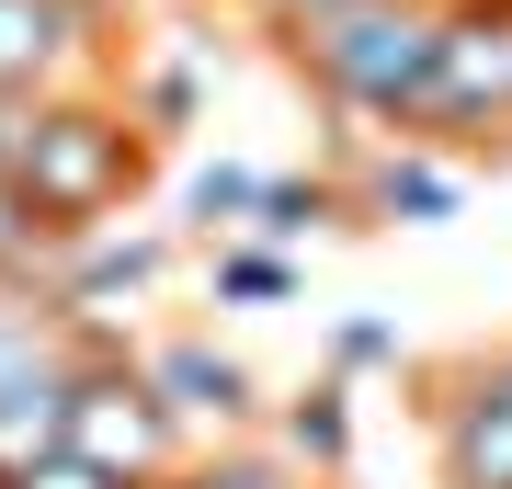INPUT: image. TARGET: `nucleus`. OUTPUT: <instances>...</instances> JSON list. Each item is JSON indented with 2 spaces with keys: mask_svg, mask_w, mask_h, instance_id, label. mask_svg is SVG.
I'll return each mask as SVG.
<instances>
[{
  "mask_svg": "<svg viewBox=\"0 0 512 489\" xmlns=\"http://www.w3.org/2000/svg\"><path fill=\"white\" fill-rule=\"evenodd\" d=\"M12 489H126V478H103L92 455H69V444H57V455H35V467H23Z\"/></svg>",
  "mask_w": 512,
  "mask_h": 489,
  "instance_id": "nucleus-16",
  "label": "nucleus"
},
{
  "mask_svg": "<svg viewBox=\"0 0 512 489\" xmlns=\"http://www.w3.org/2000/svg\"><path fill=\"white\" fill-rule=\"evenodd\" d=\"M308 91L353 126H387L410 137L421 126V91H433V46H444V0H342L330 23L285 35Z\"/></svg>",
  "mask_w": 512,
  "mask_h": 489,
  "instance_id": "nucleus-2",
  "label": "nucleus"
},
{
  "mask_svg": "<svg viewBox=\"0 0 512 489\" xmlns=\"http://www.w3.org/2000/svg\"><path fill=\"white\" fill-rule=\"evenodd\" d=\"M148 489H217V478H205V467H171V478H148Z\"/></svg>",
  "mask_w": 512,
  "mask_h": 489,
  "instance_id": "nucleus-18",
  "label": "nucleus"
},
{
  "mask_svg": "<svg viewBox=\"0 0 512 489\" xmlns=\"http://www.w3.org/2000/svg\"><path fill=\"white\" fill-rule=\"evenodd\" d=\"M69 364H80V353H69V330H57L35 364H12V376H0V489L35 467V455L69 444Z\"/></svg>",
  "mask_w": 512,
  "mask_h": 489,
  "instance_id": "nucleus-9",
  "label": "nucleus"
},
{
  "mask_svg": "<svg viewBox=\"0 0 512 489\" xmlns=\"http://www.w3.org/2000/svg\"><path fill=\"white\" fill-rule=\"evenodd\" d=\"M194 103H205V69H194V57H148V69L126 80V114H137V126H194Z\"/></svg>",
  "mask_w": 512,
  "mask_h": 489,
  "instance_id": "nucleus-12",
  "label": "nucleus"
},
{
  "mask_svg": "<svg viewBox=\"0 0 512 489\" xmlns=\"http://www.w3.org/2000/svg\"><path fill=\"white\" fill-rule=\"evenodd\" d=\"M365 364H399V330L387 319H342L330 330V376H365Z\"/></svg>",
  "mask_w": 512,
  "mask_h": 489,
  "instance_id": "nucleus-15",
  "label": "nucleus"
},
{
  "mask_svg": "<svg viewBox=\"0 0 512 489\" xmlns=\"http://www.w3.org/2000/svg\"><path fill=\"white\" fill-rule=\"evenodd\" d=\"M342 182H353V217H376V228H444L456 217V171L433 160V137H387Z\"/></svg>",
  "mask_w": 512,
  "mask_h": 489,
  "instance_id": "nucleus-8",
  "label": "nucleus"
},
{
  "mask_svg": "<svg viewBox=\"0 0 512 489\" xmlns=\"http://www.w3.org/2000/svg\"><path fill=\"white\" fill-rule=\"evenodd\" d=\"M69 455H92V467L126 478V489L183 467V421H171V399L148 387V364L126 342H103V353L69 364Z\"/></svg>",
  "mask_w": 512,
  "mask_h": 489,
  "instance_id": "nucleus-3",
  "label": "nucleus"
},
{
  "mask_svg": "<svg viewBox=\"0 0 512 489\" xmlns=\"http://www.w3.org/2000/svg\"><path fill=\"white\" fill-rule=\"evenodd\" d=\"M103 46V0H0V91H57Z\"/></svg>",
  "mask_w": 512,
  "mask_h": 489,
  "instance_id": "nucleus-6",
  "label": "nucleus"
},
{
  "mask_svg": "<svg viewBox=\"0 0 512 489\" xmlns=\"http://www.w3.org/2000/svg\"><path fill=\"white\" fill-rule=\"evenodd\" d=\"M251 194H262V171H239V160L194 171V217H205V228H239V217H251Z\"/></svg>",
  "mask_w": 512,
  "mask_h": 489,
  "instance_id": "nucleus-14",
  "label": "nucleus"
},
{
  "mask_svg": "<svg viewBox=\"0 0 512 489\" xmlns=\"http://www.w3.org/2000/svg\"><path fill=\"white\" fill-rule=\"evenodd\" d=\"M433 444H444V489H512V387L478 353L433 376Z\"/></svg>",
  "mask_w": 512,
  "mask_h": 489,
  "instance_id": "nucleus-5",
  "label": "nucleus"
},
{
  "mask_svg": "<svg viewBox=\"0 0 512 489\" xmlns=\"http://www.w3.org/2000/svg\"><path fill=\"white\" fill-rule=\"evenodd\" d=\"M285 285H296L285 251H217V296H228V308H274Z\"/></svg>",
  "mask_w": 512,
  "mask_h": 489,
  "instance_id": "nucleus-13",
  "label": "nucleus"
},
{
  "mask_svg": "<svg viewBox=\"0 0 512 489\" xmlns=\"http://www.w3.org/2000/svg\"><path fill=\"white\" fill-rule=\"evenodd\" d=\"M433 148H512V0H444L421 126Z\"/></svg>",
  "mask_w": 512,
  "mask_h": 489,
  "instance_id": "nucleus-4",
  "label": "nucleus"
},
{
  "mask_svg": "<svg viewBox=\"0 0 512 489\" xmlns=\"http://www.w3.org/2000/svg\"><path fill=\"white\" fill-rule=\"evenodd\" d=\"M0 171H12V194L35 205L57 239H92L114 205L148 182V126L126 103H92V91H35Z\"/></svg>",
  "mask_w": 512,
  "mask_h": 489,
  "instance_id": "nucleus-1",
  "label": "nucleus"
},
{
  "mask_svg": "<svg viewBox=\"0 0 512 489\" xmlns=\"http://www.w3.org/2000/svg\"><path fill=\"white\" fill-rule=\"evenodd\" d=\"M251 12L274 23V35H308V23H330V12H342V0H251Z\"/></svg>",
  "mask_w": 512,
  "mask_h": 489,
  "instance_id": "nucleus-17",
  "label": "nucleus"
},
{
  "mask_svg": "<svg viewBox=\"0 0 512 489\" xmlns=\"http://www.w3.org/2000/svg\"><path fill=\"white\" fill-rule=\"evenodd\" d=\"M137 364H148V387L171 399V421H183V433H239V421L262 410V399H251V364L217 353L205 330H183V342H160V353H137Z\"/></svg>",
  "mask_w": 512,
  "mask_h": 489,
  "instance_id": "nucleus-7",
  "label": "nucleus"
},
{
  "mask_svg": "<svg viewBox=\"0 0 512 489\" xmlns=\"http://www.w3.org/2000/svg\"><path fill=\"white\" fill-rule=\"evenodd\" d=\"M342 217H353V182L262 171V194H251V228H262V239H308V228H342Z\"/></svg>",
  "mask_w": 512,
  "mask_h": 489,
  "instance_id": "nucleus-11",
  "label": "nucleus"
},
{
  "mask_svg": "<svg viewBox=\"0 0 512 489\" xmlns=\"http://www.w3.org/2000/svg\"><path fill=\"white\" fill-rule=\"evenodd\" d=\"M285 455L308 478H342L353 467V376H319L308 399H285Z\"/></svg>",
  "mask_w": 512,
  "mask_h": 489,
  "instance_id": "nucleus-10",
  "label": "nucleus"
}]
</instances>
